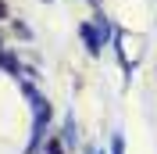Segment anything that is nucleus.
Returning a JSON list of instances; mask_svg holds the SVG:
<instances>
[{
  "label": "nucleus",
  "instance_id": "nucleus-6",
  "mask_svg": "<svg viewBox=\"0 0 157 154\" xmlns=\"http://www.w3.org/2000/svg\"><path fill=\"white\" fill-rule=\"evenodd\" d=\"M86 154H100V151H97V147H89V151H86Z\"/></svg>",
  "mask_w": 157,
  "mask_h": 154
},
{
  "label": "nucleus",
  "instance_id": "nucleus-5",
  "mask_svg": "<svg viewBox=\"0 0 157 154\" xmlns=\"http://www.w3.org/2000/svg\"><path fill=\"white\" fill-rule=\"evenodd\" d=\"M4 14H7V4H4V0H0V18H4Z\"/></svg>",
  "mask_w": 157,
  "mask_h": 154
},
{
  "label": "nucleus",
  "instance_id": "nucleus-2",
  "mask_svg": "<svg viewBox=\"0 0 157 154\" xmlns=\"http://www.w3.org/2000/svg\"><path fill=\"white\" fill-rule=\"evenodd\" d=\"M0 68H14V72H18V58H11V54H0Z\"/></svg>",
  "mask_w": 157,
  "mask_h": 154
},
{
  "label": "nucleus",
  "instance_id": "nucleus-3",
  "mask_svg": "<svg viewBox=\"0 0 157 154\" xmlns=\"http://www.w3.org/2000/svg\"><path fill=\"white\" fill-rule=\"evenodd\" d=\"M47 154H64V147H61V140H50V144H47Z\"/></svg>",
  "mask_w": 157,
  "mask_h": 154
},
{
  "label": "nucleus",
  "instance_id": "nucleus-1",
  "mask_svg": "<svg viewBox=\"0 0 157 154\" xmlns=\"http://www.w3.org/2000/svg\"><path fill=\"white\" fill-rule=\"evenodd\" d=\"M82 39H86L89 54H100V47H104V32H97V25H82Z\"/></svg>",
  "mask_w": 157,
  "mask_h": 154
},
{
  "label": "nucleus",
  "instance_id": "nucleus-4",
  "mask_svg": "<svg viewBox=\"0 0 157 154\" xmlns=\"http://www.w3.org/2000/svg\"><path fill=\"white\" fill-rule=\"evenodd\" d=\"M125 147H121V136H114V154H121Z\"/></svg>",
  "mask_w": 157,
  "mask_h": 154
}]
</instances>
